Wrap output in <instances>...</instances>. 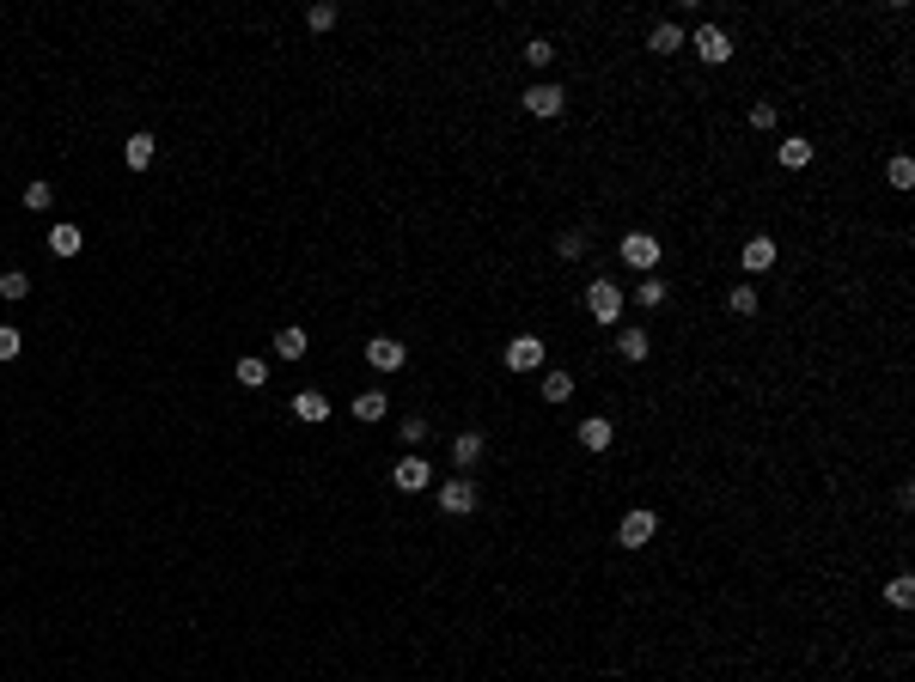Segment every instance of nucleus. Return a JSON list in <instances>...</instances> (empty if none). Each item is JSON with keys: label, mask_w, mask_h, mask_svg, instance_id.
<instances>
[{"label": "nucleus", "mask_w": 915, "mask_h": 682, "mask_svg": "<svg viewBox=\"0 0 915 682\" xmlns=\"http://www.w3.org/2000/svg\"><path fill=\"white\" fill-rule=\"evenodd\" d=\"M623 305H629V293L610 281V275H598V281L586 286V311H592V323H605V329H610V323H623Z\"/></svg>", "instance_id": "1"}, {"label": "nucleus", "mask_w": 915, "mask_h": 682, "mask_svg": "<svg viewBox=\"0 0 915 682\" xmlns=\"http://www.w3.org/2000/svg\"><path fill=\"white\" fill-rule=\"evenodd\" d=\"M616 262H623V268H635V275H653V268H659V238H653V232H623Z\"/></svg>", "instance_id": "2"}, {"label": "nucleus", "mask_w": 915, "mask_h": 682, "mask_svg": "<svg viewBox=\"0 0 915 682\" xmlns=\"http://www.w3.org/2000/svg\"><path fill=\"white\" fill-rule=\"evenodd\" d=\"M476 506H483V494H476V482H470V476L440 482V512H446V518H470Z\"/></svg>", "instance_id": "3"}, {"label": "nucleus", "mask_w": 915, "mask_h": 682, "mask_svg": "<svg viewBox=\"0 0 915 682\" xmlns=\"http://www.w3.org/2000/svg\"><path fill=\"white\" fill-rule=\"evenodd\" d=\"M690 49H696V61H708V67H727V61H732V37L720 31V25H696Z\"/></svg>", "instance_id": "4"}, {"label": "nucleus", "mask_w": 915, "mask_h": 682, "mask_svg": "<svg viewBox=\"0 0 915 682\" xmlns=\"http://www.w3.org/2000/svg\"><path fill=\"white\" fill-rule=\"evenodd\" d=\"M653 530H659V518H653L647 506H629V512L616 518V542H623V548H647Z\"/></svg>", "instance_id": "5"}, {"label": "nucleus", "mask_w": 915, "mask_h": 682, "mask_svg": "<svg viewBox=\"0 0 915 682\" xmlns=\"http://www.w3.org/2000/svg\"><path fill=\"white\" fill-rule=\"evenodd\" d=\"M519 104H525V110H531V116H562V104H568V92H562V85H555V80H531L525 85V98H519Z\"/></svg>", "instance_id": "6"}, {"label": "nucleus", "mask_w": 915, "mask_h": 682, "mask_svg": "<svg viewBox=\"0 0 915 682\" xmlns=\"http://www.w3.org/2000/svg\"><path fill=\"white\" fill-rule=\"evenodd\" d=\"M366 366H372V372H403L409 347H403V341H391V336H372V341H366Z\"/></svg>", "instance_id": "7"}, {"label": "nucleus", "mask_w": 915, "mask_h": 682, "mask_svg": "<svg viewBox=\"0 0 915 682\" xmlns=\"http://www.w3.org/2000/svg\"><path fill=\"white\" fill-rule=\"evenodd\" d=\"M544 354H549V341H537V336H513L507 341V366H513V372H537Z\"/></svg>", "instance_id": "8"}, {"label": "nucleus", "mask_w": 915, "mask_h": 682, "mask_svg": "<svg viewBox=\"0 0 915 682\" xmlns=\"http://www.w3.org/2000/svg\"><path fill=\"white\" fill-rule=\"evenodd\" d=\"M647 354H653V336H647V329H641V323H623V329H616V360L641 366V360H647Z\"/></svg>", "instance_id": "9"}, {"label": "nucleus", "mask_w": 915, "mask_h": 682, "mask_svg": "<svg viewBox=\"0 0 915 682\" xmlns=\"http://www.w3.org/2000/svg\"><path fill=\"white\" fill-rule=\"evenodd\" d=\"M427 482H433V469H427V457H403L397 469H391V487H397V494H422Z\"/></svg>", "instance_id": "10"}, {"label": "nucleus", "mask_w": 915, "mask_h": 682, "mask_svg": "<svg viewBox=\"0 0 915 682\" xmlns=\"http://www.w3.org/2000/svg\"><path fill=\"white\" fill-rule=\"evenodd\" d=\"M647 49H653V55H677V49H690V37H684V25H677V19H659L647 31Z\"/></svg>", "instance_id": "11"}, {"label": "nucleus", "mask_w": 915, "mask_h": 682, "mask_svg": "<svg viewBox=\"0 0 915 682\" xmlns=\"http://www.w3.org/2000/svg\"><path fill=\"white\" fill-rule=\"evenodd\" d=\"M574 439H580V445H586V451H592V457H598V451H610V439H616V426H610L605 415H586V421H580V433H574Z\"/></svg>", "instance_id": "12"}, {"label": "nucleus", "mask_w": 915, "mask_h": 682, "mask_svg": "<svg viewBox=\"0 0 915 682\" xmlns=\"http://www.w3.org/2000/svg\"><path fill=\"white\" fill-rule=\"evenodd\" d=\"M86 250V238H80V226H49V256H61V262H74Z\"/></svg>", "instance_id": "13"}, {"label": "nucleus", "mask_w": 915, "mask_h": 682, "mask_svg": "<svg viewBox=\"0 0 915 682\" xmlns=\"http://www.w3.org/2000/svg\"><path fill=\"white\" fill-rule=\"evenodd\" d=\"M775 159H781V171H806V165H812V141H806V135H788V141L775 146Z\"/></svg>", "instance_id": "14"}, {"label": "nucleus", "mask_w": 915, "mask_h": 682, "mask_svg": "<svg viewBox=\"0 0 915 682\" xmlns=\"http://www.w3.org/2000/svg\"><path fill=\"white\" fill-rule=\"evenodd\" d=\"M305 347H311V336H305L300 323L275 329V360H305Z\"/></svg>", "instance_id": "15"}, {"label": "nucleus", "mask_w": 915, "mask_h": 682, "mask_svg": "<svg viewBox=\"0 0 915 682\" xmlns=\"http://www.w3.org/2000/svg\"><path fill=\"white\" fill-rule=\"evenodd\" d=\"M153 153H159V141H153V135H128V141H122V165H128V171H147V165H153Z\"/></svg>", "instance_id": "16"}, {"label": "nucleus", "mask_w": 915, "mask_h": 682, "mask_svg": "<svg viewBox=\"0 0 915 682\" xmlns=\"http://www.w3.org/2000/svg\"><path fill=\"white\" fill-rule=\"evenodd\" d=\"M293 415H300L305 426L330 421V396H324V390H300V396H293Z\"/></svg>", "instance_id": "17"}, {"label": "nucleus", "mask_w": 915, "mask_h": 682, "mask_svg": "<svg viewBox=\"0 0 915 682\" xmlns=\"http://www.w3.org/2000/svg\"><path fill=\"white\" fill-rule=\"evenodd\" d=\"M483 451H488L483 433H458V439H452V463H458V469H476V463H483Z\"/></svg>", "instance_id": "18"}, {"label": "nucleus", "mask_w": 915, "mask_h": 682, "mask_svg": "<svg viewBox=\"0 0 915 682\" xmlns=\"http://www.w3.org/2000/svg\"><path fill=\"white\" fill-rule=\"evenodd\" d=\"M775 256H781V250H775V238H769V232H757V238L745 244V268H751V275L775 268Z\"/></svg>", "instance_id": "19"}, {"label": "nucleus", "mask_w": 915, "mask_h": 682, "mask_svg": "<svg viewBox=\"0 0 915 682\" xmlns=\"http://www.w3.org/2000/svg\"><path fill=\"white\" fill-rule=\"evenodd\" d=\"M537 390H544L549 408H562V402H574V372H544V384H537Z\"/></svg>", "instance_id": "20"}, {"label": "nucleus", "mask_w": 915, "mask_h": 682, "mask_svg": "<svg viewBox=\"0 0 915 682\" xmlns=\"http://www.w3.org/2000/svg\"><path fill=\"white\" fill-rule=\"evenodd\" d=\"M666 299H671V286L659 281V275H641V286H635V305H641V311H659Z\"/></svg>", "instance_id": "21"}, {"label": "nucleus", "mask_w": 915, "mask_h": 682, "mask_svg": "<svg viewBox=\"0 0 915 682\" xmlns=\"http://www.w3.org/2000/svg\"><path fill=\"white\" fill-rule=\"evenodd\" d=\"M232 378H239L244 390H263V384H269V360H257V354H244V360L232 366Z\"/></svg>", "instance_id": "22"}, {"label": "nucleus", "mask_w": 915, "mask_h": 682, "mask_svg": "<svg viewBox=\"0 0 915 682\" xmlns=\"http://www.w3.org/2000/svg\"><path fill=\"white\" fill-rule=\"evenodd\" d=\"M385 408H391V402H385V390H361V396H354V421H366V426H372V421H385Z\"/></svg>", "instance_id": "23"}, {"label": "nucleus", "mask_w": 915, "mask_h": 682, "mask_svg": "<svg viewBox=\"0 0 915 682\" xmlns=\"http://www.w3.org/2000/svg\"><path fill=\"white\" fill-rule=\"evenodd\" d=\"M0 299L25 305V299H31V275H25V268H6V275H0Z\"/></svg>", "instance_id": "24"}, {"label": "nucleus", "mask_w": 915, "mask_h": 682, "mask_svg": "<svg viewBox=\"0 0 915 682\" xmlns=\"http://www.w3.org/2000/svg\"><path fill=\"white\" fill-rule=\"evenodd\" d=\"M757 305H763V299H757L751 281H738V286L727 293V311H732V317H757Z\"/></svg>", "instance_id": "25"}, {"label": "nucleus", "mask_w": 915, "mask_h": 682, "mask_svg": "<svg viewBox=\"0 0 915 682\" xmlns=\"http://www.w3.org/2000/svg\"><path fill=\"white\" fill-rule=\"evenodd\" d=\"M885 603H891V609H915V579L910 573H897V579L885 585Z\"/></svg>", "instance_id": "26"}, {"label": "nucleus", "mask_w": 915, "mask_h": 682, "mask_svg": "<svg viewBox=\"0 0 915 682\" xmlns=\"http://www.w3.org/2000/svg\"><path fill=\"white\" fill-rule=\"evenodd\" d=\"M555 256H562V262H580V256H586V232H580V226H568V232L555 238Z\"/></svg>", "instance_id": "27"}, {"label": "nucleus", "mask_w": 915, "mask_h": 682, "mask_svg": "<svg viewBox=\"0 0 915 682\" xmlns=\"http://www.w3.org/2000/svg\"><path fill=\"white\" fill-rule=\"evenodd\" d=\"M885 183H891V189H915V159H903V153H897V159L885 165Z\"/></svg>", "instance_id": "28"}, {"label": "nucleus", "mask_w": 915, "mask_h": 682, "mask_svg": "<svg viewBox=\"0 0 915 682\" xmlns=\"http://www.w3.org/2000/svg\"><path fill=\"white\" fill-rule=\"evenodd\" d=\"M49 201H56V189H49V177L25 183V207H31V214H49Z\"/></svg>", "instance_id": "29"}, {"label": "nucleus", "mask_w": 915, "mask_h": 682, "mask_svg": "<svg viewBox=\"0 0 915 682\" xmlns=\"http://www.w3.org/2000/svg\"><path fill=\"white\" fill-rule=\"evenodd\" d=\"M549 61H555V43H549V37H531V43H525V67H537V74H544Z\"/></svg>", "instance_id": "30"}, {"label": "nucleus", "mask_w": 915, "mask_h": 682, "mask_svg": "<svg viewBox=\"0 0 915 682\" xmlns=\"http://www.w3.org/2000/svg\"><path fill=\"white\" fill-rule=\"evenodd\" d=\"M336 19H342V13H336V0H318V6L305 13V25H311V31H330Z\"/></svg>", "instance_id": "31"}, {"label": "nucleus", "mask_w": 915, "mask_h": 682, "mask_svg": "<svg viewBox=\"0 0 915 682\" xmlns=\"http://www.w3.org/2000/svg\"><path fill=\"white\" fill-rule=\"evenodd\" d=\"M19 347H25V336L13 323H0V360H19Z\"/></svg>", "instance_id": "32"}, {"label": "nucleus", "mask_w": 915, "mask_h": 682, "mask_svg": "<svg viewBox=\"0 0 915 682\" xmlns=\"http://www.w3.org/2000/svg\"><path fill=\"white\" fill-rule=\"evenodd\" d=\"M775 122H781V110H775L769 98H757L751 104V128H775Z\"/></svg>", "instance_id": "33"}, {"label": "nucleus", "mask_w": 915, "mask_h": 682, "mask_svg": "<svg viewBox=\"0 0 915 682\" xmlns=\"http://www.w3.org/2000/svg\"><path fill=\"white\" fill-rule=\"evenodd\" d=\"M397 433H403V445H422V439H427V415H403V426H397Z\"/></svg>", "instance_id": "34"}]
</instances>
